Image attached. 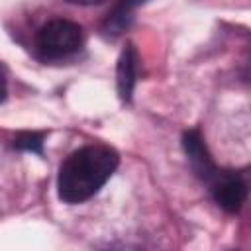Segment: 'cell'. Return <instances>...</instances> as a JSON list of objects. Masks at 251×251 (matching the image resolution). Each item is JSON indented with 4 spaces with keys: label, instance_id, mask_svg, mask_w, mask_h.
Wrapping results in <instances>:
<instances>
[{
    "label": "cell",
    "instance_id": "obj_8",
    "mask_svg": "<svg viewBox=\"0 0 251 251\" xmlns=\"http://www.w3.org/2000/svg\"><path fill=\"white\" fill-rule=\"evenodd\" d=\"M6 98V75L4 71L0 69V102Z\"/></svg>",
    "mask_w": 251,
    "mask_h": 251
},
{
    "label": "cell",
    "instance_id": "obj_4",
    "mask_svg": "<svg viewBox=\"0 0 251 251\" xmlns=\"http://www.w3.org/2000/svg\"><path fill=\"white\" fill-rule=\"evenodd\" d=\"M182 147H184V153L194 169V173L208 184L216 175H218V167L216 163L212 161L204 141H202V135L196 131V129H190V131H184L182 135Z\"/></svg>",
    "mask_w": 251,
    "mask_h": 251
},
{
    "label": "cell",
    "instance_id": "obj_7",
    "mask_svg": "<svg viewBox=\"0 0 251 251\" xmlns=\"http://www.w3.org/2000/svg\"><path fill=\"white\" fill-rule=\"evenodd\" d=\"M14 147H18V149H22V151L41 153V149H43V133H37V131L20 133V135L14 139Z\"/></svg>",
    "mask_w": 251,
    "mask_h": 251
},
{
    "label": "cell",
    "instance_id": "obj_6",
    "mask_svg": "<svg viewBox=\"0 0 251 251\" xmlns=\"http://www.w3.org/2000/svg\"><path fill=\"white\" fill-rule=\"evenodd\" d=\"M145 0H120L114 10L106 16L104 24H102V33L110 39H116L118 35H122L129 24L133 22V12L137 6H141Z\"/></svg>",
    "mask_w": 251,
    "mask_h": 251
},
{
    "label": "cell",
    "instance_id": "obj_1",
    "mask_svg": "<svg viewBox=\"0 0 251 251\" xmlns=\"http://www.w3.org/2000/svg\"><path fill=\"white\" fill-rule=\"evenodd\" d=\"M118 163V153L106 145H86L73 151L59 169V198L65 204L86 202L110 180Z\"/></svg>",
    "mask_w": 251,
    "mask_h": 251
},
{
    "label": "cell",
    "instance_id": "obj_9",
    "mask_svg": "<svg viewBox=\"0 0 251 251\" xmlns=\"http://www.w3.org/2000/svg\"><path fill=\"white\" fill-rule=\"evenodd\" d=\"M71 4H78V6H94V4H102L104 0H67Z\"/></svg>",
    "mask_w": 251,
    "mask_h": 251
},
{
    "label": "cell",
    "instance_id": "obj_5",
    "mask_svg": "<svg viewBox=\"0 0 251 251\" xmlns=\"http://www.w3.org/2000/svg\"><path fill=\"white\" fill-rule=\"evenodd\" d=\"M137 69H139V57L137 49L133 43H126V47L120 53L118 67H116V84H118V94L124 102L131 100L135 82H137Z\"/></svg>",
    "mask_w": 251,
    "mask_h": 251
},
{
    "label": "cell",
    "instance_id": "obj_2",
    "mask_svg": "<svg viewBox=\"0 0 251 251\" xmlns=\"http://www.w3.org/2000/svg\"><path fill=\"white\" fill-rule=\"evenodd\" d=\"M37 51L45 59H63L82 47V29L71 20H51L37 31Z\"/></svg>",
    "mask_w": 251,
    "mask_h": 251
},
{
    "label": "cell",
    "instance_id": "obj_3",
    "mask_svg": "<svg viewBox=\"0 0 251 251\" xmlns=\"http://www.w3.org/2000/svg\"><path fill=\"white\" fill-rule=\"evenodd\" d=\"M208 186L216 204L229 214L239 212V208L247 198L245 180L231 171H218V175L208 182Z\"/></svg>",
    "mask_w": 251,
    "mask_h": 251
}]
</instances>
